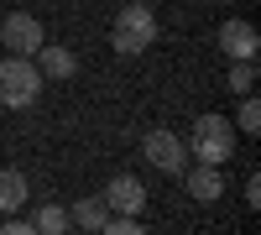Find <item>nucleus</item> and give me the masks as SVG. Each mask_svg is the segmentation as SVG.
Segmentation results:
<instances>
[{"mask_svg":"<svg viewBox=\"0 0 261 235\" xmlns=\"http://www.w3.org/2000/svg\"><path fill=\"white\" fill-rule=\"evenodd\" d=\"M151 42H157V16L146 11V0H120V16L110 27V47L120 58H136V53L151 47Z\"/></svg>","mask_w":261,"mask_h":235,"instance_id":"nucleus-1","label":"nucleus"},{"mask_svg":"<svg viewBox=\"0 0 261 235\" xmlns=\"http://www.w3.org/2000/svg\"><path fill=\"white\" fill-rule=\"evenodd\" d=\"M42 68L32 58H16V53H6V63H0V105L6 110H32L37 105V94H42Z\"/></svg>","mask_w":261,"mask_h":235,"instance_id":"nucleus-2","label":"nucleus"},{"mask_svg":"<svg viewBox=\"0 0 261 235\" xmlns=\"http://www.w3.org/2000/svg\"><path fill=\"white\" fill-rule=\"evenodd\" d=\"M188 146H193L199 162H214V167H220L225 157H235V125H230V115H199L193 131H188Z\"/></svg>","mask_w":261,"mask_h":235,"instance_id":"nucleus-3","label":"nucleus"},{"mask_svg":"<svg viewBox=\"0 0 261 235\" xmlns=\"http://www.w3.org/2000/svg\"><path fill=\"white\" fill-rule=\"evenodd\" d=\"M0 42H6V53H16V58H32L42 42V21L37 16H27V11H11L6 16V27H0Z\"/></svg>","mask_w":261,"mask_h":235,"instance_id":"nucleus-4","label":"nucleus"},{"mask_svg":"<svg viewBox=\"0 0 261 235\" xmlns=\"http://www.w3.org/2000/svg\"><path fill=\"white\" fill-rule=\"evenodd\" d=\"M141 152H146V162L157 167V173H183V167H188V146L172 131H146Z\"/></svg>","mask_w":261,"mask_h":235,"instance_id":"nucleus-5","label":"nucleus"},{"mask_svg":"<svg viewBox=\"0 0 261 235\" xmlns=\"http://www.w3.org/2000/svg\"><path fill=\"white\" fill-rule=\"evenodd\" d=\"M105 204H110V215H141V209H146V188H141V178L115 173L110 183H105Z\"/></svg>","mask_w":261,"mask_h":235,"instance_id":"nucleus-6","label":"nucleus"},{"mask_svg":"<svg viewBox=\"0 0 261 235\" xmlns=\"http://www.w3.org/2000/svg\"><path fill=\"white\" fill-rule=\"evenodd\" d=\"M220 47H225L230 63H235V58H256V53H261V37H256L251 21H225V27H220Z\"/></svg>","mask_w":261,"mask_h":235,"instance_id":"nucleus-7","label":"nucleus"},{"mask_svg":"<svg viewBox=\"0 0 261 235\" xmlns=\"http://www.w3.org/2000/svg\"><path fill=\"white\" fill-rule=\"evenodd\" d=\"M32 63L42 68V79H58V84L79 73V58H73L68 47H58V42H42V47L32 53Z\"/></svg>","mask_w":261,"mask_h":235,"instance_id":"nucleus-8","label":"nucleus"},{"mask_svg":"<svg viewBox=\"0 0 261 235\" xmlns=\"http://www.w3.org/2000/svg\"><path fill=\"white\" fill-rule=\"evenodd\" d=\"M188 194L199 199V204H214L225 194V178H220V167L214 162H199V167H188Z\"/></svg>","mask_w":261,"mask_h":235,"instance_id":"nucleus-9","label":"nucleus"},{"mask_svg":"<svg viewBox=\"0 0 261 235\" xmlns=\"http://www.w3.org/2000/svg\"><path fill=\"white\" fill-rule=\"evenodd\" d=\"M68 220L79 230H105V220H110V204H105V194H89V199H79L68 209Z\"/></svg>","mask_w":261,"mask_h":235,"instance_id":"nucleus-10","label":"nucleus"},{"mask_svg":"<svg viewBox=\"0 0 261 235\" xmlns=\"http://www.w3.org/2000/svg\"><path fill=\"white\" fill-rule=\"evenodd\" d=\"M27 194H32L27 178H21L16 167H0V215H16V209L27 204Z\"/></svg>","mask_w":261,"mask_h":235,"instance_id":"nucleus-11","label":"nucleus"},{"mask_svg":"<svg viewBox=\"0 0 261 235\" xmlns=\"http://www.w3.org/2000/svg\"><path fill=\"white\" fill-rule=\"evenodd\" d=\"M27 225H32V235H58V230H73V220H68V209H63V204H42Z\"/></svg>","mask_w":261,"mask_h":235,"instance_id":"nucleus-12","label":"nucleus"},{"mask_svg":"<svg viewBox=\"0 0 261 235\" xmlns=\"http://www.w3.org/2000/svg\"><path fill=\"white\" fill-rule=\"evenodd\" d=\"M230 89H235V94H251V89H256V58H235V68H230Z\"/></svg>","mask_w":261,"mask_h":235,"instance_id":"nucleus-13","label":"nucleus"},{"mask_svg":"<svg viewBox=\"0 0 261 235\" xmlns=\"http://www.w3.org/2000/svg\"><path fill=\"white\" fill-rule=\"evenodd\" d=\"M235 125H241L246 136H256V131H261V99H256V94H246V99H241V110H235Z\"/></svg>","mask_w":261,"mask_h":235,"instance_id":"nucleus-14","label":"nucleus"},{"mask_svg":"<svg viewBox=\"0 0 261 235\" xmlns=\"http://www.w3.org/2000/svg\"><path fill=\"white\" fill-rule=\"evenodd\" d=\"M141 230V215H110L105 220V235H136Z\"/></svg>","mask_w":261,"mask_h":235,"instance_id":"nucleus-15","label":"nucleus"}]
</instances>
